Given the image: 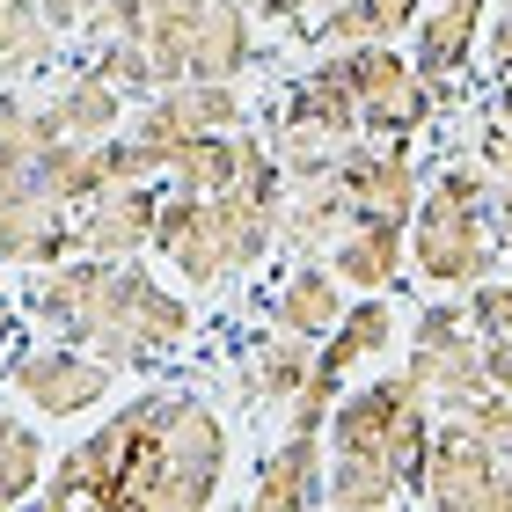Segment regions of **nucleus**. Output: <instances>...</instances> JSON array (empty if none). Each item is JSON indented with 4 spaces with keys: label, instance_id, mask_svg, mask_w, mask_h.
Listing matches in <instances>:
<instances>
[{
    "label": "nucleus",
    "instance_id": "12",
    "mask_svg": "<svg viewBox=\"0 0 512 512\" xmlns=\"http://www.w3.org/2000/svg\"><path fill=\"white\" fill-rule=\"evenodd\" d=\"M66 256H81L74 242V213L52 198H37L22 176H0V264H30V271H52Z\"/></svg>",
    "mask_w": 512,
    "mask_h": 512
},
{
    "label": "nucleus",
    "instance_id": "8",
    "mask_svg": "<svg viewBox=\"0 0 512 512\" xmlns=\"http://www.w3.org/2000/svg\"><path fill=\"white\" fill-rule=\"evenodd\" d=\"M330 183L344 191V213H352V227H410L417 198H425L417 161L395 147V139H374V147H337Z\"/></svg>",
    "mask_w": 512,
    "mask_h": 512
},
{
    "label": "nucleus",
    "instance_id": "4",
    "mask_svg": "<svg viewBox=\"0 0 512 512\" xmlns=\"http://www.w3.org/2000/svg\"><path fill=\"white\" fill-rule=\"evenodd\" d=\"M491 205H498V183L491 169H447L417 198L410 213V264L432 278V286H483L498 278V227H491Z\"/></svg>",
    "mask_w": 512,
    "mask_h": 512
},
{
    "label": "nucleus",
    "instance_id": "9",
    "mask_svg": "<svg viewBox=\"0 0 512 512\" xmlns=\"http://www.w3.org/2000/svg\"><path fill=\"white\" fill-rule=\"evenodd\" d=\"M352 66V96H359V125L374 139H410L432 118V88L410 74V59H395L388 44H344Z\"/></svg>",
    "mask_w": 512,
    "mask_h": 512
},
{
    "label": "nucleus",
    "instance_id": "40",
    "mask_svg": "<svg viewBox=\"0 0 512 512\" xmlns=\"http://www.w3.org/2000/svg\"><path fill=\"white\" fill-rule=\"evenodd\" d=\"M37 512H88V505H52V498H44V505H37Z\"/></svg>",
    "mask_w": 512,
    "mask_h": 512
},
{
    "label": "nucleus",
    "instance_id": "13",
    "mask_svg": "<svg viewBox=\"0 0 512 512\" xmlns=\"http://www.w3.org/2000/svg\"><path fill=\"white\" fill-rule=\"evenodd\" d=\"M154 183H110V191H96L88 205H74V242L81 256H139L154 242Z\"/></svg>",
    "mask_w": 512,
    "mask_h": 512
},
{
    "label": "nucleus",
    "instance_id": "15",
    "mask_svg": "<svg viewBox=\"0 0 512 512\" xmlns=\"http://www.w3.org/2000/svg\"><path fill=\"white\" fill-rule=\"evenodd\" d=\"M278 118L300 125V132H315V139H330V147H352V132H359V96H352V66H344V52H337V59H315L308 74L286 88Z\"/></svg>",
    "mask_w": 512,
    "mask_h": 512
},
{
    "label": "nucleus",
    "instance_id": "2",
    "mask_svg": "<svg viewBox=\"0 0 512 512\" xmlns=\"http://www.w3.org/2000/svg\"><path fill=\"white\" fill-rule=\"evenodd\" d=\"M30 322H44L59 344L96 352L110 374L118 366H154L191 344V308L169 293L139 256H66V264L37 271L22 293Z\"/></svg>",
    "mask_w": 512,
    "mask_h": 512
},
{
    "label": "nucleus",
    "instance_id": "5",
    "mask_svg": "<svg viewBox=\"0 0 512 512\" xmlns=\"http://www.w3.org/2000/svg\"><path fill=\"white\" fill-rule=\"evenodd\" d=\"M425 447H432V403L410 388V374H381L352 395H337L330 410V454H366L403 483V498L425 476Z\"/></svg>",
    "mask_w": 512,
    "mask_h": 512
},
{
    "label": "nucleus",
    "instance_id": "14",
    "mask_svg": "<svg viewBox=\"0 0 512 512\" xmlns=\"http://www.w3.org/2000/svg\"><path fill=\"white\" fill-rule=\"evenodd\" d=\"M483 0H439L432 15H417L410 30H417V52H410V74L432 88V96H447V81L461 74V66L476 59V44H483Z\"/></svg>",
    "mask_w": 512,
    "mask_h": 512
},
{
    "label": "nucleus",
    "instance_id": "35",
    "mask_svg": "<svg viewBox=\"0 0 512 512\" xmlns=\"http://www.w3.org/2000/svg\"><path fill=\"white\" fill-rule=\"evenodd\" d=\"M483 52H491V74L505 81V74H512V8H505L498 22H483Z\"/></svg>",
    "mask_w": 512,
    "mask_h": 512
},
{
    "label": "nucleus",
    "instance_id": "7",
    "mask_svg": "<svg viewBox=\"0 0 512 512\" xmlns=\"http://www.w3.org/2000/svg\"><path fill=\"white\" fill-rule=\"evenodd\" d=\"M417 498L432 512H512V469L498 447H483L476 432H461L447 417V425H432Z\"/></svg>",
    "mask_w": 512,
    "mask_h": 512
},
{
    "label": "nucleus",
    "instance_id": "29",
    "mask_svg": "<svg viewBox=\"0 0 512 512\" xmlns=\"http://www.w3.org/2000/svg\"><path fill=\"white\" fill-rule=\"evenodd\" d=\"M417 15V0H337L322 15V44H395Z\"/></svg>",
    "mask_w": 512,
    "mask_h": 512
},
{
    "label": "nucleus",
    "instance_id": "23",
    "mask_svg": "<svg viewBox=\"0 0 512 512\" xmlns=\"http://www.w3.org/2000/svg\"><path fill=\"white\" fill-rule=\"evenodd\" d=\"M271 315H278V330H286V337H330L337 315H344V286L330 278V264H300L286 286H278Z\"/></svg>",
    "mask_w": 512,
    "mask_h": 512
},
{
    "label": "nucleus",
    "instance_id": "10",
    "mask_svg": "<svg viewBox=\"0 0 512 512\" xmlns=\"http://www.w3.org/2000/svg\"><path fill=\"white\" fill-rule=\"evenodd\" d=\"M8 388L37 417H81V410H96L103 395H110V366L52 337V344H30V352L8 359Z\"/></svg>",
    "mask_w": 512,
    "mask_h": 512
},
{
    "label": "nucleus",
    "instance_id": "3",
    "mask_svg": "<svg viewBox=\"0 0 512 512\" xmlns=\"http://www.w3.org/2000/svg\"><path fill=\"white\" fill-rule=\"evenodd\" d=\"M278 242V198H249V191H169L154 213V249L191 278V286H227L249 264H264Z\"/></svg>",
    "mask_w": 512,
    "mask_h": 512
},
{
    "label": "nucleus",
    "instance_id": "20",
    "mask_svg": "<svg viewBox=\"0 0 512 512\" xmlns=\"http://www.w3.org/2000/svg\"><path fill=\"white\" fill-rule=\"evenodd\" d=\"M44 110H52V132L59 139H110L125 125V96L103 74H88V66H74V74L44 96Z\"/></svg>",
    "mask_w": 512,
    "mask_h": 512
},
{
    "label": "nucleus",
    "instance_id": "1",
    "mask_svg": "<svg viewBox=\"0 0 512 512\" xmlns=\"http://www.w3.org/2000/svg\"><path fill=\"white\" fill-rule=\"evenodd\" d=\"M227 476V425L198 395H139L81 447L44 461L37 498L88 512H213Z\"/></svg>",
    "mask_w": 512,
    "mask_h": 512
},
{
    "label": "nucleus",
    "instance_id": "33",
    "mask_svg": "<svg viewBox=\"0 0 512 512\" xmlns=\"http://www.w3.org/2000/svg\"><path fill=\"white\" fill-rule=\"evenodd\" d=\"M330 410H337V374L308 366V381L293 388V410H286V425H293V432H322V425H330Z\"/></svg>",
    "mask_w": 512,
    "mask_h": 512
},
{
    "label": "nucleus",
    "instance_id": "21",
    "mask_svg": "<svg viewBox=\"0 0 512 512\" xmlns=\"http://www.w3.org/2000/svg\"><path fill=\"white\" fill-rule=\"evenodd\" d=\"M403 271V227H344L330 242V278L359 293H388Z\"/></svg>",
    "mask_w": 512,
    "mask_h": 512
},
{
    "label": "nucleus",
    "instance_id": "37",
    "mask_svg": "<svg viewBox=\"0 0 512 512\" xmlns=\"http://www.w3.org/2000/svg\"><path fill=\"white\" fill-rule=\"evenodd\" d=\"M256 8H264L271 22H300V8H308V0H256Z\"/></svg>",
    "mask_w": 512,
    "mask_h": 512
},
{
    "label": "nucleus",
    "instance_id": "39",
    "mask_svg": "<svg viewBox=\"0 0 512 512\" xmlns=\"http://www.w3.org/2000/svg\"><path fill=\"white\" fill-rule=\"evenodd\" d=\"M8 322H15V300H8V286H0V337H8Z\"/></svg>",
    "mask_w": 512,
    "mask_h": 512
},
{
    "label": "nucleus",
    "instance_id": "24",
    "mask_svg": "<svg viewBox=\"0 0 512 512\" xmlns=\"http://www.w3.org/2000/svg\"><path fill=\"white\" fill-rule=\"evenodd\" d=\"M403 483L366 454H330L322 461V512H395Z\"/></svg>",
    "mask_w": 512,
    "mask_h": 512
},
{
    "label": "nucleus",
    "instance_id": "36",
    "mask_svg": "<svg viewBox=\"0 0 512 512\" xmlns=\"http://www.w3.org/2000/svg\"><path fill=\"white\" fill-rule=\"evenodd\" d=\"M491 227H498V256H512V198L498 191V205H491Z\"/></svg>",
    "mask_w": 512,
    "mask_h": 512
},
{
    "label": "nucleus",
    "instance_id": "32",
    "mask_svg": "<svg viewBox=\"0 0 512 512\" xmlns=\"http://www.w3.org/2000/svg\"><path fill=\"white\" fill-rule=\"evenodd\" d=\"M37 483H44V439L30 417H15V410H0V512H15L22 498H37Z\"/></svg>",
    "mask_w": 512,
    "mask_h": 512
},
{
    "label": "nucleus",
    "instance_id": "34",
    "mask_svg": "<svg viewBox=\"0 0 512 512\" xmlns=\"http://www.w3.org/2000/svg\"><path fill=\"white\" fill-rule=\"evenodd\" d=\"M483 169H491V183L512 198V125H491V132H483Z\"/></svg>",
    "mask_w": 512,
    "mask_h": 512
},
{
    "label": "nucleus",
    "instance_id": "18",
    "mask_svg": "<svg viewBox=\"0 0 512 512\" xmlns=\"http://www.w3.org/2000/svg\"><path fill=\"white\" fill-rule=\"evenodd\" d=\"M22 183H30L37 198H52V205L74 213V205H88L96 191H110L118 176H110V147L103 139H52V147L22 169Z\"/></svg>",
    "mask_w": 512,
    "mask_h": 512
},
{
    "label": "nucleus",
    "instance_id": "17",
    "mask_svg": "<svg viewBox=\"0 0 512 512\" xmlns=\"http://www.w3.org/2000/svg\"><path fill=\"white\" fill-rule=\"evenodd\" d=\"M256 66V37H249V8L242 0H205L191 52H183V81H227L235 88Z\"/></svg>",
    "mask_w": 512,
    "mask_h": 512
},
{
    "label": "nucleus",
    "instance_id": "26",
    "mask_svg": "<svg viewBox=\"0 0 512 512\" xmlns=\"http://www.w3.org/2000/svg\"><path fill=\"white\" fill-rule=\"evenodd\" d=\"M308 366H315V352H308V337H256L249 344V366H242V395L249 403H293V388L308 381Z\"/></svg>",
    "mask_w": 512,
    "mask_h": 512
},
{
    "label": "nucleus",
    "instance_id": "38",
    "mask_svg": "<svg viewBox=\"0 0 512 512\" xmlns=\"http://www.w3.org/2000/svg\"><path fill=\"white\" fill-rule=\"evenodd\" d=\"M491 110H498V125H512V74L498 81V96H491Z\"/></svg>",
    "mask_w": 512,
    "mask_h": 512
},
{
    "label": "nucleus",
    "instance_id": "22",
    "mask_svg": "<svg viewBox=\"0 0 512 512\" xmlns=\"http://www.w3.org/2000/svg\"><path fill=\"white\" fill-rule=\"evenodd\" d=\"M66 52V30L44 15V0H0V74H44Z\"/></svg>",
    "mask_w": 512,
    "mask_h": 512
},
{
    "label": "nucleus",
    "instance_id": "25",
    "mask_svg": "<svg viewBox=\"0 0 512 512\" xmlns=\"http://www.w3.org/2000/svg\"><path fill=\"white\" fill-rule=\"evenodd\" d=\"M88 59H96L88 74H103V81L118 88L125 103H147V96H161V88H176V81H183L176 66L161 59V52H147L139 37H110V44H88Z\"/></svg>",
    "mask_w": 512,
    "mask_h": 512
},
{
    "label": "nucleus",
    "instance_id": "28",
    "mask_svg": "<svg viewBox=\"0 0 512 512\" xmlns=\"http://www.w3.org/2000/svg\"><path fill=\"white\" fill-rule=\"evenodd\" d=\"M469 330L483 337V381L512 395V286H498V278H483V286H469Z\"/></svg>",
    "mask_w": 512,
    "mask_h": 512
},
{
    "label": "nucleus",
    "instance_id": "6",
    "mask_svg": "<svg viewBox=\"0 0 512 512\" xmlns=\"http://www.w3.org/2000/svg\"><path fill=\"white\" fill-rule=\"evenodd\" d=\"M403 374L432 410H447V417L469 410L476 395L491 388L483 381V337L469 330V308H439L432 300V308L410 322V366Z\"/></svg>",
    "mask_w": 512,
    "mask_h": 512
},
{
    "label": "nucleus",
    "instance_id": "16",
    "mask_svg": "<svg viewBox=\"0 0 512 512\" xmlns=\"http://www.w3.org/2000/svg\"><path fill=\"white\" fill-rule=\"evenodd\" d=\"M322 432H286V447L264 454V476L242 512H322Z\"/></svg>",
    "mask_w": 512,
    "mask_h": 512
},
{
    "label": "nucleus",
    "instance_id": "11",
    "mask_svg": "<svg viewBox=\"0 0 512 512\" xmlns=\"http://www.w3.org/2000/svg\"><path fill=\"white\" fill-rule=\"evenodd\" d=\"M125 132L169 161V147H183V139L242 132V96L227 81H176V88H161V96L139 103V118H125Z\"/></svg>",
    "mask_w": 512,
    "mask_h": 512
},
{
    "label": "nucleus",
    "instance_id": "27",
    "mask_svg": "<svg viewBox=\"0 0 512 512\" xmlns=\"http://www.w3.org/2000/svg\"><path fill=\"white\" fill-rule=\"evenodd\" d=\"M388 337H395V315H388V300H344V315H337V330H330V352H315V366L344 381L359 359L388 352Z\"/></svg>",
    "mask_w": 512,
    "mask_h": 512
},
{
    "label": "nucleus",
    "instance_id": "31",
    "mask_svg": "<svg viewBox=\"0 0 512 512\" xmlns=\"http://www.w3.org/2000/svg\"><path fill=\"white\" fill-rule=\"evenodd\" d=\"M161 183H169V191H227V183H235V132H205V139L169 147Z\"/></svg>",
    "mask_w": 512,
    "mask_h": 512
},
{
    "label": "nucleus",
    "instance_id": "19",
    "mask_svg": "<svg viewBox=\"0 0 512 512\" xmlns=\"http://www.w3.org/2000/svg\"><path fill=\"white\" fill-rule=\"evenodd\" d=\"M344 227H352V213H344V191L330 183V169L286 183V198H278V242L286 249H330Z\"/></svg>",
    "mask_w": 512,
    "mask_h": 512
},
{
    "label": "nucleus",
    "instance_id": "30",
    "mask_svg": "<svg viewBox=\"0 0 512 512\" xmlns=\"http://www.w3.org/2000/svg\"><path fill=\"white\" fill-rule=\"evenodd\" d=\"M52 139H59L52 110H44L37 96H22V88H0V176H22Z\"/></svg>",
    "mask_w": 512,
    "mask_h": 512
}]
</instances>
